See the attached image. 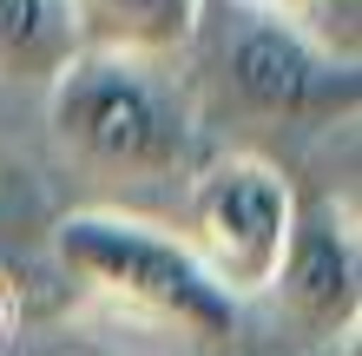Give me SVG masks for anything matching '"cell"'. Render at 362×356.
<instances>
[{
  "mask_svg": "<svg viewBox=\"0 0 362 356\" xmlns=\"http://www.w3.org/2000/svg\"><path fill=\"white\" fill-rule=\"evenodd\" d=\"M178 79L204 125L257 132H316L349 125L362 106V59L329 53L296 13L257 0H198Z\"/></svg>",
  "mask_w": 362,
  "mask_h": 356,
  "instance_id": "obj_1",
  "label": "cell"
},
{
  "mask_svg": "<svg viewBox=\"0 0 362 356\" xmlns=\"http://www.w3.org/2000/svg\"><path fill=\"white\" fill-rule=\"evenodd\" d=\"M47 125L59 159L105 185H185L204 159V119L191 106L178 59L79 47L47 86Z\"/></svg>",
  "mask_w": 362,
  "mask_h": 356,
  "instance_id": "obj_2",
  "label": "cell"
},
{
  "mask_svg": "<svg viewBox=\"0 0 362 356\" xmlns=\"http://www.w3.org/2000/svg\"><path fill=\"white\" fill-rule=\"evenodd\" d=\"M53 264L105 310H119L145 330H165L178 343L224 350L238 337L244 304L158 218H132V212H112V205L66 212L53 224Z\"/></svg>",
  "mask_w": 362,
  "mask_h": 356,
  "instance_id": "obj_3",
  "label": "cell"
},
{
  "mask_svg": "<svg viewBox=\"0 0 362 356\" xmlns=\"http://www.w3.org/2000/svg\"><path fill=\"white\" fill-rule=\"evenodd\" d=\"M296 205H303V198L290 192V178L276 172L264 152L224 145V152H204L185 172L178 238L198 251V264L230 290V297L250 304V297L270 290L276 264H284Z\"/></svg>",
  "mask_w": 362,
  "mask_h": 356,
  "instance_id": "obj_4",
  "label": "cell"
},
{
  "mask_svg": "<svg viewBox=\"0 0 362 356\" xmlns=\"http://www.w3.org/2000/svg\"><path fill=\"white\" fill-rule=\"evenodd\" d=\"M264 297H276L284 323L316 350L356 337V323H362V238H356L349 205H336V198L296 205L284 264H276Z\"/></svg>",
  "mask_w": 362,
  "mask_h": 356,
  "instance_id": "obj_5",
  "label": "cell"
},
{
  "mask_svg": "<svg viewBox=\"0 0 362 356\" xmlns=\"http://www.w3.org/2000/svg\"><path fill=\"white\" fill-rule=\"evenodd\" d=\"M79 47L73 0H0V86L47 93Z\"/></svg>",
  "mask_w": 362,
  "mask_h": 356,
  "instance_id": "obj_6",
  "label": "cell"
},
{
  "mask_svg": "<svg viewBox=\"0 0 362 356\" xmlns=\"http://www.w3.org/2000/svg\"><path fill=\"white\" fill-rule=\"evenodd\" d=\"M73 20L86 47L178 59L191 20H198V0H73Z\"/></svg>",
  "mask_w": 362,
  "mask_h": 356,
  "instance_id": "obj_7",
  "label": "cell"
},
{
  "mask_svg": "<svg viewBox=\"0 0 362 356\" xmlns=\"http://www.w3.org/2000/svg\"><path fill=\"white\" fill-rule=\"evenodd\" d=\"M13 323H20V297H13V284L0 277V356H7V343H13Z\"/></svg>",
  "mask_w": 362,
  "mask_h": 356,
  "instance_id": "obj_8",
  "label": "cell"
},
{
  "mask_svg": "<svg viewBox=\"0 0 362 356\" xmlns=\"http://www.w3.org/2000/svg\"><path fill=\"white\" fill-rule=\"evenodd\" d=\"M257 7H276V13H296V20H303V13H310V0H257Z\"/></svg>",
  "mask_w": 362,
  "mask_h": 356,
  "instance_id": "obj_9",
  "label": "cell"
}]
</instances>
